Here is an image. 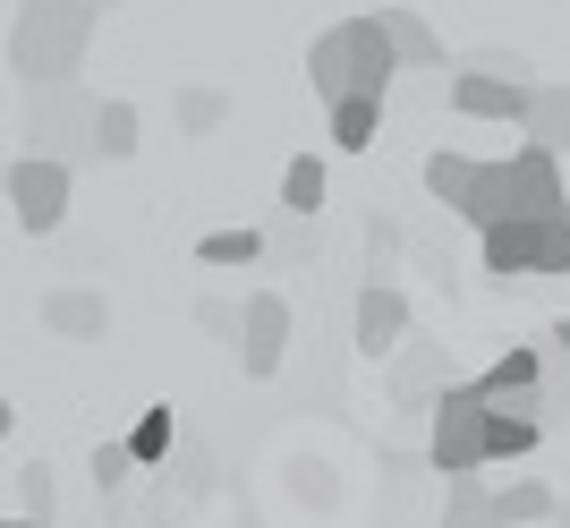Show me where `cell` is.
I'll return each mask as SVG.
<instances>
[{"mask_svg": "<svg viewBox=\"0 0 570 528\" xmlns=\"http://www.w3.org/2000/svg\"><path fill=\"white\" fill-rule=\"evenodd\" d=\"M95 18H102V0H18V18H9V69L26 86H69L86 69Z\"/></svg>", "mask_w": 570, "mask_h": 528, "instance_id": "6da1fadb", "label": "cell"}, {"mask_svg": "<svg viewBox=\"0 0 570 528\" xmlns=\"http://www.w3.org/2000/svg\"><path fill=\"white\" fill-rule=\"evenodd\" d=\"M392 77H401V60H392V43H383V18H341V26H324V35L307 43V86L324 102L392 95Z\"/></svg>", "mask_w": 570, "mask_h": 528, "instance_id": "7a4b0ae2", "label": "cell"}, {"mask_svg": "<svg viewBox=\"0 0 570 528\" xmlns=\"http://www.w3.org/2000/svg\"><path fill=\"white\" fill-rule=\"evenodd\" d=\"M26 154H51V163H86V154H95V95H86V86H26Z\"/></svg>", "mask_w": 570, "mask_h": 528, "instance_id": "3957f363", "label": "cell"}, {"mask_svg": "<svg viewBox=\"0 0 570 528\" xmlns=\"http://www.w3.org/2000/svg\"><path fill=\"white\" fill-rule=\"evenodd\" d=\"M485 392L476 384H443L426 409V460L434 478H469V469H485Z\"/></svg>", "mask_w": 570, "mask_h": 528, "instance_id": "277c9868", "label": "cell"}, {"mask_svg": "<svg viewBox=\"0 0 570 528\" xmlns=\"http://www.w3.org/2000/svg\"><path fill=\"white\" fill-rule=\"evenodd\" d=\"M69 188H77L69 163H51V154H18V163H9V179H0V205L18 214V231L51 239V231L69 222Z\"/></svg>", "mask_w": 570, "mask_h": 528, "instance_id": "5b68a950", "label": "cell"}, {"mask_svg": "<svg viewBox=\"0 0 570 528\" xmlns=\"http://www.w3.org/2000/svg\"><path fill=\"white\" fill-rule=\"evenodd\" d=\"M528 86L537 77H502V69H460L452 77V111L469 128H485V120H502V128H520L528 120Z\"/></svg>", "mask_w": 570, "mask_h": 528, "instance_id": "8992f818", "label": "cell"}, {"mask_svg": "<svg viewBox=\"0 0 570 528\" xmlns=\"http://www.w3.org/2000/svg\"><path fill=\"white\" fill-rule=\"evenodd\" d=\"M282 359H289V299L282 290H256L238 307V366L247 375H282Z\"/></svg>", "mask_w": 570, "mask_h": 528, "instance_id": "52a82bcc", "label": "cell"}, {"mask_svg": "<svg viewBox=\"0 0 570 528\" xmlns=\"http://www.w3.org/2000/svg\"><path fill=\"white\" fill-rule=\"evenodd\" d=\"M546 222L553 214H511V222H485V273L494 282H537V256H546Z\"/></svg>", "mask_w": 570, "mask_h": 528, "instance_id": "ba28073f", "label": "cell"}, {"mask_svg": "<svg viewBox=\"0 0 570 528\" xmlns=\"http://www.w3.org/2000/svg\"><path fill=\"white\" fill-rule=\"evenodd\" d=\"M350 341H357V359H392L409 341V299L392 282H366L357 307H350Z\"/></svg>", "mask_w": 570, "mask_h": 528, "instance_id": "9c48e42d", "label": "cell"}, {"mask_svg": "<svg viewBox=\"0 0 570 528\" xmlns=\"http://www.w3.org/2000/svg\"><path fill=\"white\" fill-rule=\"evenodd\" d=\"M537 375H546V350L537 341H520V350H502L485 375H476V392L494 409H520V418H546V392H537Z\"/></svg>", "mask_w": 570, "mask_h": 528, "instance_id": "30bf717a", "label": "cell"}, {"mask_svg": "<svg viewBox=\"0 0 570 528\" xmlns=\"http://www.w3.org/2000/svg\"><path fill=\"white\" fill-rule=\"evenodd\" d=\"M443 384H452V375H443V341H401V350H392V401L401 409H434Z\"/></svg>", "mask_w": 570, "mask_h": 528, "instance_id": "8fae6325", "label": "cell"}, {"mask_svg": "<svg viewBox=\"0 0 570 528\" xmlns=\"http://www.w3.org/2000/svg\"><path fill=\"white\" fill-rule=\"evenodd\" d=\"M43 324L60 341H102V333H111V299H102V290H51Z\"/></svg>", "mask_w": 570, "mask_h": 528, "instance_id": "7c38bea8", "label": "cell"}, {"mask_svg": "<svg viewBox=\"0 0 570 528\" xmlns=\"http://www.w3.org/2000/svg\"><path fill=\"white\" fill-rule=\"evenodd\" d=\"M375 18H383V43H392L401 69H443V35H434L417 9H375Z\"/></svg>", "mask_w": 570, "mask_h": 528, "instance_id": "4fadbf2b", "label": "cell"}, {"mask_svg": "<svg viewBox=\"0 0 570 528\" xmlns=\"http://www.w3.org/2000/svg\"><path fill=\"white\" fill-rule=\"evenodd\" d=\"M528 145H553V154H570V77L562 86H528V120H520Z\"/></svg>", "mask_w": 570, "mask_h": 528, "instance_id": "5bb4252c", "label": "cell"}, {"mask_svg": "<svg viewBox=\"0 0 570 528\" xmlns=\"http://www.w3.org/2000/svg\"><path fill=\"white\" fill-rule=\"evenodd\" d=\"M137 102L128 95H102L95 102V163H128V154H137Z\"/></svg>", "mask_w": 570, "mask_h": 528, "instance_id": "9a60e30c", "label": "cell"}, {"mask_svg": "<svg viewBox=\"0 0 570 528\" xmlns=\"http://www.w3.org/2000/svg\"><path fill=\"white\" fill-rule=\"evenodd\" d=\"M324 120H333V145H341V154H366V145H375V128H383V95H341V102H324Z\"/></svg>", "mask_w": 570, "mask_h": 528, "instance_id": "2e32d148", "label": "cell"}, {"mask_svg": "<svg viewBox=\"0 0 570 528\" xmlns=\"http://www.w3.org/2000/svg\"><path fill=\"white\" fill-rule=\"evenodd\" d=\"M546 443V418H520V409H485V460H528Z\"/></svg>", "mask_w": 570, "mask_h": 528, "instance_id": "e0dca14e", "label": "cell"}, {"mask_svg": "<svg viewBox=\"0 0 570 528\" xmlns=\"http://www.w3.org/2000/svg\"><path fill=\"white\" fill-rule=\"evenodd\" d=\"M443 528H502L494 520V486H476V469L469 478H443Z\"/></svg>", "mask_w": 570, "mask_h": 528, "instance_id": "ac0fdd59", "label": "cell"}, {"mask_svg": "<svg viewBox=\"0 0 570 528\" xmlns=\"http://www.w3.org/2000/svg\"><path fill=\"white\" fill-rule=\"evenodd\" d=\"M282 214H298V222L324 214V154H289V170H282Z\"/></svg>", "mask_w": 570, "mask_h": 528, "instance_id": "d6986e66", "label": "cell"}, {"mask_svg": "<svg viewBox=\"0 0 570 528\" xmlns=\"http://www.w3.org/2000/svg\"><path fill=\"white\" fill-rule=\"evenodd\" d=\"M553 486H537V478H511V486H494V520L502 528H528V520H553Z\"/></svg>", "mask_w": 570, "mask_h": 528, "instance_id": "ffe728a7", "label": "cell"}, {"mask_svg": "<svg viewBox=\"0 0 570 528\" xmlns=\"http://www.w3.org/2000/svg\"><path fill=\"white\" fill-rule=\"evenodd\" d=\"M469 170H476V154H460V145H434V154H426V188H434V205H452V214H460Z\"/></svg>", "mask_w": 570, "mask_h": 528, "instance_id": "44dd1931", "label": "cell"}, {"mask_svg": "<svg viewBox=\"0 0 570 528\" xmlns=\"http://www.w3.org/2000/svg\"><path fill=\"white\" fill-rule=\"evenodd\" d=\"M170 443H179V427H170V401H163V409H145L137 427H128V452H137V469L170 460Z\"/></svg>", "mask_w": 570, "mask_h": 528, "instance_id": "7402d4cb", "label": "cell"}, {"mask_svg": "<svg viewBox=\"0 0 570 528\" xmlns=\"http://www.w3.org/2000/svg\"><path fill=\"white\" fill-rule=\"evenodd\" d=\"M222 120H230V95H222V86H188V95H179V128H188V137H214Z\"/></svg>", "mask_w": 570, "mask_h": 528, "instance_id": "603a6c76", "label": "cell"}, {"mask_svg": "<svg viewBox=\"0 0 570 528\" xmlns=\"http://www.w3.org/2000/svg\"><path fill=\"white\" fill-rule=\"evenodd\" d=\"M264 256V231H205L196 239V264H256Z\"/></svg>", "mask_w": 570, "mask_h": 528, "instance_id": "cb8c5ba5", "label": "cell"}, {"mask_svg": "<svg viewBox=\"0 0 570 528\" xmlns=\"http://www.w3.org/2000/svg\"><path fill=\"white\" fill-rule=\"evenodd\" d=\"M18 503H26V520L51 528V469H43V460H26V469H18Z\"/></svg>", "mask_w": 570, "mask_h": 528, "instance_id": "d4e9b609", "label": "cell"}, {"mask_svg": "<svg viewBox=\"0 0 570 528\" xmlns=\"http://www.w3.org/2000/svg\"><path fill=\"white\" fill-rule=\"evenodd\" d=\"M570 273V214L546 222V256H537V282H562Z\"/></svg>", "mask_w": 570, "mask_h": 528, "instance_id": "484cf974", "label": "cell"}, {"mask_svg": "<svg viewBox=\"0 0 570 528\" xmlns=\"http://www.w3.org/2000/svg\"><path fill=\"white\" fill-rule=\"evenodd\" d=\"M537 392H546V418H562V401H570V359H562V350H546V375H537Z\"/></svg>", "mask_w": 570, "mask_h": 528, "instance_id": "4316f807", "label": "cell"}, {"mask_svg": "<svg viewBox=\"0 0 570 528\" xmlns=\"http://www.w3.org/2000/svg\"><path fill=\"white\" fill-rule=\"evenodd\" d=\"M128 469H137V452H128V443H95V478H102V486H119Z\"/></svg>", "mask_w": 570, "mask_h": 528, "instance_id": "83f0119b", "label": "cell"}, {"mask_svg": "<svg viewBox=\"0 0 570 528\" xmlns=\"http://www.w3.org/2000/svg\"><path fill=\"white\" fill-rule=\"evenodd\" d=\"M196 324H205V333H238V307H230V299H205V307H196Z\"/></svg>", "mask_w": 570, "mask_h": 528, "instance_id": "f1b7e54d", "label": "cell"}, {"mask_svg": "<svg viewBox=\"0 0 570 528\" xmlns=\"http://www.w3.org/2000/svg\"><path fill=\"white\" fill-rule=\"evenodd\" d=\"M546 341H553V350H562V359H570V315H562V324H553V333H546Z\"/></svg>", "mask_w": 570, "mask_h": 528, "instance_id": "f546056e", "label": "cell"}, {"mask_svg": "<svg viewBox=\"0 0 570 528\" xmlns=\"http://www.w3.org/2000/svg\"><path fill=\"white\" fill-rule=\"evenodd\" d=\"M9 427H18V409H9V392H0V434H9Z\"/></svg>", "mask_w": 570, "mask_h": 528, "instance_id": "4dcf8cb0", "label": "cell"}, {"mask_svg": "<svg viewBox=\"0 0 570 528\" xmlns=\"http://www.w3.org/2000/svg\"><path fill=\"white\" fill-rule=\"evenodd\" d=\"M0 528H43V520H26V511H18V520H0Z\"/></svg>", "mask_w": 570, "mask_h": 528, "instance_id": "1f68e13d", "label": "cell"}, {"mask_svg": "<svg viewBox=\"0 0 570 528\" xmlns=\"http://www.w3.org/2000/svg\"><path fill=\"white\" fill-rule=\"evenodd\" d=\"M553 520H562V528H570V503H562V511H553Z\"/></svg>", "mask_w": 570, "mask_h": 528, "instance_id": "d6a6232c", "label": "cell"}, {"mask_svg": "<svg viewBox=\"0 0 570 528\" xmlns=\"http://www.w3.org/2000/svg\"><path fill=\"white\" fill-rule=\"evenodd\" d=\"M0 179H9V163H0Z\"/></svg>", "mask_w": 570, "mask_h": 528, "instance_id": "836d02e7", "label": "cell"}, {"mask_svg": "<svg viewBox=\"0 0 570 528\" xmlns=\"http://www.w3.org/2000/svg\"><path fill=\"white\" fill-rule=\"evenodd\" d=\"M102 9H119V0H102Z\"/></svg>", "mask_w": 570, "mask_h": 528, "instance_id": "e575fe53", "label": "cell"}]
</instances>
